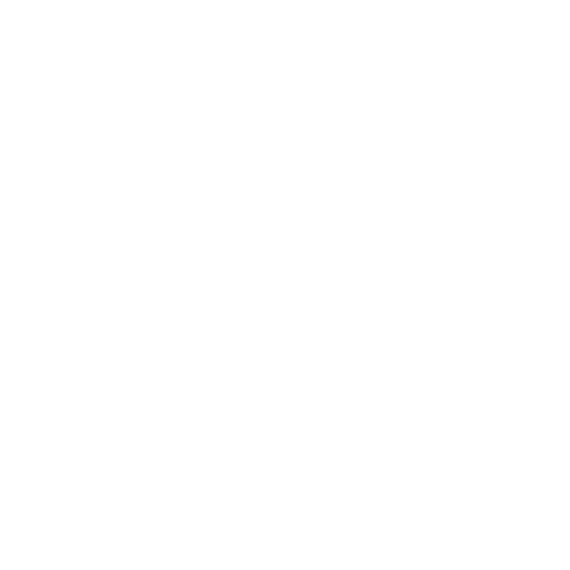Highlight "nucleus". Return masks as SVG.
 <instances>
[]
</instances>
